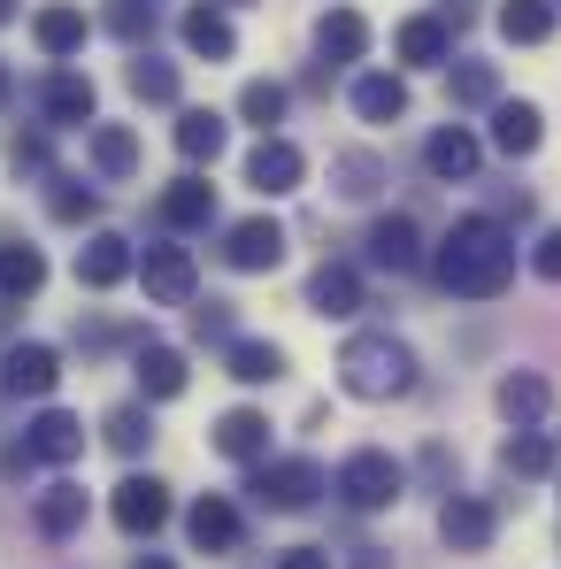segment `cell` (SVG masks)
Instances as JSON below:
<instances>
[{"instance_id":"6da1fadb","label":"cell","mask_w":561,"mask_h":569,"mask_svg":"<svg viewBox=\"0 0 561 569\" xmlns=\"http://www.w3.org/2000/svg\"><path fill=\"white\" fill-rule=\"evenodd\" d=\"M439 284L462 292V300H492L500 284L515 278V239L492 223V216H462L447 239H439Z\"/></svg>"},{"instance_id":"7a4b0ae2","label":"cell","mask_w":561,"mask_h":569,"mask_svg":"<svg viewBox=\"0 0 561 569\" xmlns=\"http://www.w3.org/2000/svg\"><path fill=\"white\" fill-rule=\"evenodd\" d=\"M339 385H347L354 400H400V392L415 385V355H408L392 331H354V339L339 347Z\"/></svg>"},{"instance_id":"3957f363","label":"cell","mask_w":561,"mask_h":569,"mask_svg":"<svg viewBox=\"0 0 561 569\" xmlns=\"http://www.w3.org/2000/svg\"><path fill=\"white\" fill-rule=\"evenodd\" d=\"M331 485H339V500H347V508L377 516V508H392V500L408 492V470H400L392 455L362 447V455H347V462H339V477H331Z\"/></svg>"},{"instance_id":"277c9868","label":"cell","mask_w":561,"mask_h":569,"mask_svg":"<svg viewBox=\"0 0 561 569\" xmlns=\"http://www.w3.org/2000/svg\"><path fill=\"white\" fill-rule=\"evenodd\" d=\"M323 492V462H308V455H284V462H254V500L262 508H308Z\"/></svg>"},{"instance_id":"5b68a950","label":"cell","mask_w":561,"mask_h":569,"mask_svg":"<svg viewBox=\"0 0 561 569\" xmlns=\"http://www.w3.org/2000/svg\"><path fill=\"white\" fill-rule=\"evenodd\" d=\"M108 508H116V523H123L131 539H154V531L170 523V485H162V477H123Z\"/></svg>"},{"instance_id":"8992f818","label":"cell","mask_w":561,"mask_h":569,"mask_svg":"<svg viewBox=\"0 0 561 569\" xmlns=\"http://www.w3.org/2000/svg\"><path fill=\"white\" fill-rule=\"evenodd\" d=\"M223 262H231V270H278V262H284V223H278V216H247V223H231V231H223Z\"/></svg>"},{"instance_id":"52a82bcc","label":"cell","mask_w":561,"mask_h":569,"mask_svg":"<svg viewBox=\"0 0 561 569\" xmlns=\"http://www.w3.org/2000/svg\"><path fill=\"white\" fill-rule=\"evenodd\" d=\"M139 284H147V300H162V308H186L192 284H200V270H192L186 247H147V254H139Z\"/></svg>"},{"instance_id":"ba28073f","label":"cell","mask_w":561,"mask_h":569,"mask_svg":"<svg viewBox=\"0 0 561 569\" xmlns=\"http://www.w3.org/2000/svg\"><path fill=\"white\" fill-rule=\"evenodd\" d=\"M492 531H500V516H492V500H477V492H454V500L439 508V539H447L454 555H484Z\"/></svg>"},{"instance_id":"9c48e42d","label":"cell","mask_w":561,"mask_h":569,"mask_svg":"<svg viewBox=\"0 0 561 569\" xmlns=\"http://www.w3.org/2000/svg\"><path fill=\"white\" fill-rule=\"evenodd\" d=\"M308 178V154L292 147V139H262L254 154H247V186L262 192V200H278V192H300Z\"/></svg>"},{"instance_id":"30bf717a","label":"cell","mask_w":561,"mask_h":569,"mask_svg":"<svg viewBox=\"0 0 561 569\" xmlns=\"http://www.w3.org/2000/svg\"><path fill=\"white\" fill-rule=\"evenodd\" d=\"M131 270H139V254H131V239H123V231H93V239L78 247V284H93V292L123 284Z\"/></svg>"},{"instance_id":"8fae6325","label":"cell","mask_w":561,"mask_h":569,"mask_svg":"<svg viewBox=\"0 0 561 569\" xmlns=\"http://www.w3.org/2000/svg\"><path fill=\"white\" fill-rule=\"evenodd\" d=\"M23 455H31V462H78V455H86V423H78L70 408H39Z\"/></svg>"},{"instance_id":"7c38bea8","label":"cell","mask_w":561,"mask_h":569,"mask_svg":"<svg viewBox=\"0 0 561 569\" xmlns=\"http://www.w3.org/2000/svg\"><path fill=\"white\" fill-rule=\"evenodd\" d=\"M54 378H62V362H54V347H39V339L8 347V362H0V385H8L16 400H47Z\"/></svg>"},{"instance_id":"4fadbf2b","label":"cell","mask_w":561,"mask_h":569,"mask_svg":"<svg viewBox=\"0 0 561 569\" xmlns=\"http://www.w3.org/2000/svg\"><path fill=\"white\" fill-rule=\"evenodd\" d=\"M186 531H192L200 555H231V547H239V508H231L223 492H200L186 508Z\"/></svg>"},{"instance_id":"5bb4252c","label":"cell","mask_w":561,"mask_h":569,"mask_svg":"<svg viewBox=\"0 0 561 569\" xmlns=\"http://www.w3.org/2000/svg\"><path fill=\"white\" fill-rule=\"evenodd\" d=\"M370 262H377V270H415V262H423V231H415V216H377V223H370Z\"/></svg>"},{"instance_id":"9a60e30c","label":"cell","mask_w":561,"mask_h":569,"mask_svg":"<svg viewBox=\"0 0 561 569\" xmlns=\"http://www.w3.org/2000/svg\"><path fill=\"white\" fill-rule=\"evenodd\" d=\"M423 170H431V178H447V186L477 178V131H462V123L431 131V139H423Z\"/></svg>"},{"instance_id":"2e32d148","label":"cell","mask_w":561,"mask_h":569,"mask_svg":"<svg viewBox=\"0 0 561 569\" xmlns=\"http://www.w3.org/2000/svg\"><path fill=\"white\" fill-rule=\"evenodd\" d=\"M539 139H547V116L531 100H492V147L500 154H539Z\"/></svg>"},{"instance_id":"e0dca14e","label":"cell","mask_w":561,"mask_h":569,"mask_svg":"<svg viewBox=\"0 0 561 569\" xmlns=\"http://www.w3.org/2000/svg\"><path fill=\"white\" fill-rule=\"evenodd\" d=\"M216 455H231V462H270V416H262V408H231V416L216 423Z\"/></svg>"},{"instance_id":"ac0fdd59","label":"cell","mask_w":561,"mask_h":569,"mask_svg":"<svg viewBox=\"0 0 561 569\" xmlns=\"http://www.w3.org/2000/svg\"><path fill=\"white\" fill-rule=\"evenodd\" d=\"M315 47H323V62H362L370 54V16L362 8H331L315 23Z\"/></svg>"},{"instance_id":"d6986e66","label":"cell","mask_w":561,"mask_h":569,"mask_svg":"<svg viewBox=\"0 0 561 569\" xmlns=\"http://www.w3.org/2000/svg\"><path fill=\"white\" fill-rule=\"evenodd\" d=\"M31 516H39V531H47V539H78V531H86V485L54 477V485L39 492V508H31Z\"/></svg>"},{"instance_id":"ffe728a7","label":"cell","mask_w":561,"mask_h":569,"mask_svg":"<svg viewBox=\"0 0 561 569\" xmlns=\"http://www.w3.org/2000/svg\"><path fill=\"white\" fill-rule=\"evenodd\" d=\"M308 308H315V316H354V308H362V270H354V262H323V270L308 278Z\"/></svg>"},{"instance_id":"44dd1931","label":"cell","mask_w":561,"mask_h":569,"mask_svg":"<svg viewBox=\"0 0 561 569\" xmlns=\"http://www.w3.org/2000/svg\"><path fill=\"white\" fill-rule=\"evenodd\" d=\"M223 370H231L239 385H278L284 378V347L278 339H231V347H223Z\"/></svg>"},{"instance_id":"7402d4cb","label":"cell","mask_w":561,"mask_h":569,"mask_svg":"<svg viewBox=\"0 0 561 569\" xmlns=\"http://www.w3.org/2000/svg\"><path fill=\"white\" fill-rule=\"evenodd\" d=\"M492 400H500V416H508L515 431H531V423L547 416V378H539V370H508Z\"/></svg>"},{"instance_id":"603a6c76","label":"cell","mask_w":561,"mask_h":569,"mask_svg":"<svg viewBox=\"0 0 561 569\" xmlns=\"http://www.w3.org/2000/svg\"><path fill=\"white\" fill-rule=\"evenodd\" d=\"M354 116H362V123H400V116H408V86H400L392 70L354 78Z\"/></svg>"},{"instance_id":"cb8c5ba5","label":"cell","mask_w":561,"mask_h":569,"mask_svg":"<svg viewBox=\"0 0 561 569\" xmlns=\"http://www.w3.org/2000/svg\"><path fill=\"white\" fill-rule=\"evenodd\" d=\"M39 108H47V123H93V78L54 70V78H47V93H39Z\"/></svg>"},{"instance_id":"d4e9b609","label":"cell","mask_w":561,"mask_h":569,"mask_svg":"<svg viewBox=\"0 0 561 569\" xmlns=\"http://www.w3.org/2000/svg\"><path fill=\"white\" fill-rule=\"evenodd\" d=\"M186 47L208 54V62H231V54H239V31H231L223 8H186Z\"/></svg>"},{"instance_id":"484cf974","label":"cell","mask_w":561,"mask_h":569,"mask_svg":"<svg viewBox=\"0 0 561 569\" xmlns=\"http://www.w3.org/2000/svg\"><path fill=\"white\" fill-rule=\"evenodd\" d=\"M131 370H139V392H147V400H178V392H186V355H178V347H139Z\"/></svg>"},{"instance_id":"4316f807","label":"cell","mask_w":561,"mask_h":569,"mask_svg":"<svg viewBox=\"0 0 561 569\" xmlns=\"http://www.w3.org/2000/svg\"><path fill=\"white\" fill-rule=\"evenodd\" d=\"M447 47H454V39H447V16H408V23L392 31V54H400V62H447Z\"/></svg>"},{"instance_id":"83f0119b","label":"cell","mask_w":561,"mask_h":569,"mask_svg":"<svg viewBox=\"0 0 561 569\" xmlns=\"http://www.w3.org/2000/svg\"><path fill=\"white\" fill-rule=\"evenodd\" d=\"M223 139H231V123H223L216 108H186V116H178V154H186V162H216Z\"/></svg>"},{"instance_id":"f1b7e54d","label":"cell","mask_w":561,"mask_h":569,"mask_svg":"<svg viewBox=\"0 0 561 569\" xmlns=\"http://www.w3.org/2000/svg\"><path fill=\"white\" fill-rule=\"evenodd\" d=\"M216 216V186L208 178H178V186L162 192V223L170 231H192V223H208Z\"/></svg>"},{"instance_id":"f546056e","label":"cell","mask_w":561,"mask_h":569,"mask_svg":"<svg viewBox=\"0 0 561 569\" xmlns=\"http://www.w3.org/2000/svg\"><path fill=\"white\" fill-rule=\"evenodd\" d=\"M31 39H39V54L62 62V54L86 47V16H78V8H39V16H31Z\"/></svg>"},{"instance_id":"4dcf8cb0","label":"cell","mask_w":561,"mask_h":569,"mask_svg":"<svg viewBox=\"0 0 561 569\" xmlns=\"http://www.w3.org/2000/svg\"><path fill=\"white\" fill-rule=\"evenodd\" d=\"M500 31H508L515 47H547V39H554V0H508V8H500Z\"/></svg>"},{"instance_id":"1f68e13d","label":"cell","mask_w":561,"mask_h":569,"mask_svg":"<svg viewBox=\"0 0 561 569\" xmlns=\"http://www.w3.org/2000/svg\"><path fill=\"white\" fill-rule=\"evenodd\" d=\"M47 284V254L39 247H0V292L8 300H31Z\"/></svg>"},{"instance_id":"d6a6232c","label":"cell","mask_w":561,"mask_h":569,"mask_svg":"<svg viewBox=\"0 0 561 569\" xmlns=\"http://www.w3.org/2000/svg\"><path fill=\"white\" fill-rule=\"evenodd\" d=\"M93 170L100 178H131V170H139V139H131L123 123H100L93 131Z\"/></svg>"},{"instance_id":"836d02e7","label":"cell","mask_w":561,"mask_h":569,"mask_svg":"<svg viewBox=\"0 0 561 569\" xmlns=\"http://www.w3.org/2000/svg\"><path fill=\"white\" fill-rule=\"evenodd\" d=\"M500 470L508 477H547L554 470V439H547V431H515V439L500 447Z\"/></svg>"},{"instance_id":"e575fe53","label":"cell","mask_w":561,"mask_h":569,"mask_svg":"<svg viewBox=\"0 0 561 569\" xmlns=\"http://www.w3.org/2000/svg\"><path fill=\"white\" fill-rule=\"evenodd\" d=\"M239 116L270 139V123H284V86H278V78H254V86L239 93Z\"/></svg>"},{"instance_id":"d590c367","label":"cell","mask_w":561,"mask_h":569,"mask_svg":"<svg viewBox=\"0 0 561 569\" xmlns=\"http://www.w3.org/2000/svg\"><path fill=\"white\" fill-rule=\"evenodd\" d=\"M447 86L462 108H484V100H500V70L492 62H462V70H447Z\"/></svg>"},{"instance_id":"8d00e7d4","label":"cell","mask_w":561,"mask_h":569,"mask_svg":"<svg viewBox=\"0 0 561 569\" xmlns=\"http://www.w3.org/2000/svg\"><path fill=\"white\" fill-rule=\"evenodd\" d=\"M131 93L170 108V100H178V70H170V62H154V54H139V62H131Z\"/></svg>"},{"instance_id":"74e56055","label":"cell","mask_w":561,"mask_h":569,"mask_svg":"<svg viewBox=\"0 0 561 569\" xmlns=\"http://www.w3.org/2000/svg\"><path fill=\"white\" fill-rule=\"evenodd\" d=\"M147 439H154V416H147V408H116V416H108V447H116V455H139Z\"/></svg>"},{"instance_id":"f35d334b","label":"cell","mask_w":561,"mask_h":569,"mask_svg":"<svg viewBox=\"0 0 561 569\" xmlns=\"http://www.w3.org/2000/svg\"><path fill=\"white\" fill-rule=\"evenodd\" d=\"M108 31H116L123 47H139V39L154 31V0H108Z\"/></svg>"},{"instance_id":"ab89813d","label":"cell","mask_w":561,"mask_h":569,"mask_svg":"<svg viewBox=\"0 0 561 569\" xmlns=\"http://www.w3.org/2000/svg\"><path fill=\"white\" fill-rule=\"evenodd\" d=\"M47 208H54V223H86V216L100 208V192H93V186H78V178H62Z\"/></svg>"},{"instance_id":"60d3db41","label":"cell","mask_w":561,"mask_h":569,"mask_svg":"<svg viewBox=\"0 0 561 569\" xmlns=\"http://www.w3.org/2000/svg\"><path fill=\"white\" fill-rule=\"evenodd\" d=\"M339 178H347L339 192H354V200H362V192H377V162H370V154H339Z\"/></svg>"},{"instance_id":"b9f144b4","label":"cell","mask_w":561,"mask_h":569,"mask_svg":"<svg viewBox=\"0 0 561 569\" xmlns=\"http://www.w3.org/2000/svg\"><path fill=\"white\" fill-rule=\"evenodd\" d=\"M8 162H16V178H23V170L39 178V170H47V139H39V131H31V139L16 131V147H8Z\"/></svg>"},{"instance_id":"7bdbcfd3","label":"cell","mask_w":561,"mask_h":569,"mask_svg":"<svg viewBox=\"0 0 561 569\" xmlns=\"http://www.w3.org/2000/svg\"><path fill=\"white\" fill-rule=\"evenodd\" d=\"M531 270H539L547 284H561V231H547V239L531 247Z\"/></svg>"},{"instance_id":"ee69618b","label":"cell","mask_w":561,"mask_h":569,"mask_svg":"<svg viewBox=\"0 0 561 569\" xmlns=\"http://www.w3.org/2000/svg\"><path fill=\"white\" fill-rule=\"evenodd\" d=\"M192 331H200V339H223V347H231V316H223V308H216V300H208V308H200V316H192Z\"/></svg>"},{"instance_id":"f6af8a7d","label":"cell","mask_w":561,"mask_h":569,"mask_svg":"<svg viewBox=\"0 0 561 569\" xmlns=\"http://www.w3.org/2000/svg\"><path fill=\"white\" fill-rule=\"evenodd\" d=\"M278 569H331V555H323V547H284Z\"/></svg>"},{"instance_id":"bcb514c9","label":"cell","mask_w":561,"mask_h":569,"mask_svg":"<svg viewBox=\"0 0 561 569\" xmlns=\"http://www.w3.org/2000/svg\"><path fill=\"white\" fill-rule=\"evenodd\" d=\"M354 569H384V555L377 547H354Z\"/></svg>"},{"instance_id":"7dc6e473","label":"cell","mask_w":561,"mask_h":569,"mask_svg":"<svg viewBox=\"0 0 561 569\" xmlns=\"http://www.w3.org/2000/svg\"><path fill=\"white\" fill-rule=\"evenodd\" d=\"M131 569H178V562H170V555H139Z\"/></svg>"},{"instance_id":"c3c4849f","label":"cell","mask_w":561,"mask_h":569,"mask_svg":"<svg viewBox=\"0 0 561 569\" xmlns=\"http://www.w3.org/2000/svg\"><path fill=\"white\" fill-rule=\"evenodd\" d=\"M8 16H16V0H0V23H8Z\"/></svg>"},{"instance_id":"681fc988","label":"cell","mask_w":561,"mask_h":569,"mask_svg":"<svg viewBox=\"0 0 561 569\" xmlns=\"http://www.w3.org/2000/svg\"><path fill=\"white\" fill-rule=\"evenodd\" d=\"M0 93H8V70H0Z\"/></svg>"},{"instance_id":"f907efd6","label":"cell","mask_w":561,"mask_h":569,"mask_svg":"<svg viewBox=\"0 0 561 569\" xmlns=\"http://www.w3.org/2000/svg\"><path fill=\"white\" fill-rule=\"evenodd\" d=\"M554 8H561V0H554Z\"/></svg>"}]
</instances>
